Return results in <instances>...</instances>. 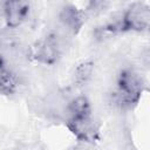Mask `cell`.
<instances>
[{
    "mask_svg": "<svg viewBox=\"0 0 150 150\" xmlns=\"http://www.w3.org/2000/svg\"><path fill=\"white\" fill-rule=\"evenodd\" d=\"M30 5L27 1L11 0L2 4V13L6 25L9 28H16L27 19L29 14Z\"/></svg>",
    "mask_w": 150,
    "mask_h": 150,
    "instance_id": "cell-5",
    "label": "cell"
},
{
    "mask_svg": "<svg viewBox=\"0 0 150 150\" xmlns=\"http://www.w3.org/2000/svg\"><path fill=\"white\" fill-rule=\"evenodd\" d=\"M143 86V80L136 71L131 69L122 70L117 79V102L125 107L136 104L141 98Z\"/></svg>",
    "mask_w": 150,
    "mask_h": 150,
    "instance_id": "cell-1",
    "label": "cell"
},
{
    "mask_svg": "<svg viewBox=\"0 0 150 150\" xmlns=\"http://www.w3.org/2000/svg\"><path fill=\"white\" fill-rule=\"evenodd\" d=\"M61 47L60 41L56 35H48L47 38L38 41L33 49L32 56L35 61L43 64H53L57 61L60 56Z\"/></svg>",
    "mask_w": 150,
    "mask_h": 150,
    "instance_id": "cell-3",
    "label": "cell"
},
{
    "mask_svg": "<svg viewBox=\"0 0 150 150\" xmlns=\"http://www.w3.org/2000/svg\"><path fill=\"white\" fill-rule=\"evenodd\" d=\"M16 87V81L15 77L13 76L12 73H9L4 66L0 67V94L9 95L14 93Z\"/></svg>",
    "mask_w": 150,
    "mask_h": 150,
    "instance_id": "cell-8",
    "label": "cell"
},
{
    "mask_svg": "<svg viewBox=\"0 0 150 150\" xmlns=\"http://www.w3.org/2000/svg\"><path fill=\"white\" fill-rule=\"evenodd\" d=\"M150 9L145 4L134 2L114 25L115 32H142L149 27Z\"/></svg>",
    "mask_w": 150,
    "mask_h": 150,
    "instance_id": "cell-2",
    "label": "cell"
},
{
    "mask_svg": "<svg viewBox=\"0 0 150 150\" xmlns=\"http://www.w3.org/2000/svg\"><path fill=\"white\" fill-rule=\"evenodd\" d=\"M59 18L63 27H66L69 32L75 34L84 25L87 13L84 11L79 9L74 5H66L61 8Z\"/></svg>",
    "mask_w": 150,
    "mask_h": 150,
    "instance_id": "cell-6",
    "label": "cell"
},
{
    "mask_svg": "<svg viewBox=\"0 0 150 150\" xmlns=\"http://www.w3.org/2000/svg\"><path fill=\"white\" fill-rule=\"evenodd\" d=\"M93 69H94V64L90 61H82L81 63H79L74 69L75 82L79 84L86 83L90 79V76L93 74Z\"/></svg>",
    "mask_w": 150,
    "mask_h": 150,
    "instance_id": "cell-9",
    "label": "cell"
},
{
    "mask_svg": "<svg viewBox=\"0 0 150 150\" xmlns=\"http://www.w3.org/2000/svg\"><path fill=\"white\" fill-rule=\"evenodd\" d=\"M67 127L77 139L84 143H94L98 137V124L91 116L82 118L69 117Z\"/></svg>",
    "mask_w": 150,
    "mask_h": 150,
    "instance_id": "cell-4",
    "label": "cell"
},
{
    "mask_svg": "<svg viewBox=\"0 0 150 150\" xmlns=\"http://www.w3.org/2000/svg\"><path fill=\"white\" fill-rule=\"evenodd\" d=\"M69 117L71 118H82L91 116V107L87 97L77 96L70 101L68 104Z\"/></svg>",
    "mask_w": 150,
    "mask_h": 150,
    "instance_id": "cell-7",
    "label": "cell"
}]
</instances>
